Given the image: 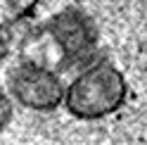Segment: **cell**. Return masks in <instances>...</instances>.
Instances as JSON below:
<instances>
[{
    "label": "cell",
    "mask_w": 147,
    "mask_h": 145,
    "mask_svg": "<svg viewBox=\"0 0 147 145\" xmlns=\"http://www.w3.org/2000/svg\"><path fill=\"white\" fill-rule=\"evenodd\" d=\"M128 86L112 62L100 60L81 69L64 88V105L78 119H102L126 102Z\"/></svg>",
    "instance_id": "1"
},
{
    "label": "cell",
    "mask_w": 147,
    "mask_h": 145,
    "mask_svg": "<svg viewBox=\"0 0 147 145\" xmlns=\"http://www.w3.org/2000/svg\"><path fill=\"white\" fill-rule=\"evenodd\" d=\"M10 90L29 110L50 112L59 102H64V86L59 76L45 64L33 62V60H24L12 67Z\"/></svg>",
    "instance_id": "2"
},
{
    "label": "cell",
    "mask_w": 147,
    "mask_h": 145,
    "mask_svg": "<svg viewBox=\"0 0 147 145\" xmlns=\"http://www.w3.org/2000/svg\"><path fill=\"white\" fill-rule=\"evenodd\" d=\"M43 33H48L52 50H57L55 60H59L62 64L88 60L95 48V26L78 10H64L52 17Z\"/></svg>",
    "instance_id": "3"
},
{
    "label": "cell",
    "mask_w": 147,
    "mask_h": 145,
    "mask_svg": "<svg viewBox=\"0 0 147 145\" xmlns=\"http://www.w3.org/2000/svg\"><path fill=\"white\" fill-rule=\"evenodd\" d=\"M36 5L38 0H0V33L24 19Z\"/></svg>",
    "instance_id": "4"
},
{
    "label": "cell",
    "mask_w": 147,
    "mask_h": 145,
    "mask_svg": "<svg viewBox=\"0 0 147 145\" xmlns=\"http://www.w3.org/2000/svg\"><path fill=\"white\" fill-rule=\"evenodd\" d=\"M10 119H12V102H10V98L0 90V131L10 124Z\"/></svg>",
    "instance_id": "5"
}]
</instances>
